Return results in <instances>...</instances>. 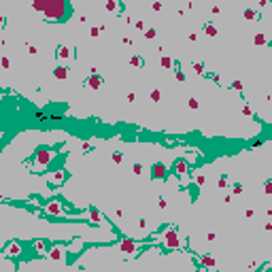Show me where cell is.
I'll return each instance as SVG.
<instances>
[{"mask_svg":"<svg viewBox=\"0 0 272 272\" xmlns=\"http://www.w3.org/2000/svg\"><path fill=\"white\" fill-rule=\"evenodd\" d=\"M34 11H41L47 21H66L72 13L70 2L66 0H47V2H32Z\"/></svg>","mask_w":272,"mask_h":272,"instance_id":"obj_1","label":"cell"},{"mask_svg":"<svg viewBox=\"0 0 272 272\" xmlns=\"http://www.w3.org/2000/svg\"><path fill=\"white\" fill-rule=\"evenodd\" d=\"M53 160H55V151L53 149H49V147L39 149L34 153V157H32V172H43V170H47V166Z\"/></svg>","mask_w":272,"mask_h":272,"instance_id":"obj_2","label":"cell"},{"mask_svg":"<svg viewBox=\"0 0 272 272\" xmlns=\"http://www.w3.org/2000/svg\"><path fill=\"white\" fill-rule=\"evenodd\" d=\"M162 242H164L166 249H185V247H187V242L179 236V232H177L175 227H166V230H164Z\"/></svg>","mask_w":272,"mask_h":272,"instance_id":"obj_3","label":"cell"},{"mask_svg":"<svg viewBox=\"0 0 272 272\" xmlns=\"http://www.w3.org/2000/svg\"><path fill=\"white\" fill-rule=\"evenodd\" d=\"M66 244H51V249H49V255L47 257H51V259H55V262H64V257H66Z\"/></svg>","mask_w":272,"mask_h":272,"instance_id":"obj_4","label":"cell"},{"mask_svg":"<svg viewBox=\"0 0 272 272\" xmlns=\"http://www.w3.org/2000/svg\"><path fill=\"white\" fill-rule=\"evenodd\" d=\"M47 181H49V185H53V187H60L62 183L66 181V172L60 168V170H51L49 175H47Z\"/></svg>","mask_w":272,"mask_h":272,"instance_id":"obj_5","label":"cell"},{"mask_svg":"<svg viewBox=\"0 0 272 272\" xmlns=\"http://www.w3.org/2000/svg\"><path fill=\"white\" fill-rule=\"evenodd\" d=\"M45 211H47V215H53V217H62V215H64V208H62V204H60L57 200L47 202V204H45Z\"/></svg>","mask_w":272,"mask_h":272,"instance_id":"obj_6","label":"cell"},{"mask_svg":"<svg viewBox=\"0 0 272 272\" xmlns=\"http://www.w3.org/2000/svg\"><path fill=\"white\" fill-rule=\"evenodd\" d=\"M2 255H6V257H17V255H21V244L19 242H9L4 249H2Z\"/></svg>","mask_w":272,"mask_h":272,"instance_id":"obj_7","label":"cell"},{"mask_svg":"<svg viewBox=\"0 0 272 272\" xmlns=\"http://www.w3.org/2000/svg\"><path fill=\"white\" fill-rule=\"evenodd\" d=\"M166 175H168V170H166V166L162 162H155L151 166V177L153 179H166Z\"/></svg>","mask_w":272,"mask_h":272,"instance_id":"obj_8","label":"cell"},{"mask_svg":"<svg viewBox=\"0 0 272 272\" xmlns=\"http://www.w3.org/2000/svg\"><path fill=\"white\" fill-rule=\"evenodd\" d=\"M72 49H68L66 45H60L57 47V51H55V57L60 60V62H68V60H72Z\"/></svg>","mask_w":272,"mask_h":272,"instance_id":"obj_9","label":"cell"},{"mask_svg":"<svg viewBox=\"0 0 272 272\" xmlns=\"http://www.w3.org/2000/svg\"><path fill=\"white\" fill-rule=\"evenodd\" d=\"M119 249H121L123 253H136V251H138V244H136L134 240L126 238V240H121V242H119Z\"/></svg>","mask_w":272,"mask_h":272,"instance_id":"obj_10","label":"cell"},{"mask_svg":"<svg viewBox=\"0 0 272 272\" xmlns=\"http://www.w3.org/2000/svg\"><path fill=\"white\" fill-rule=\"evenodd\" d=\"M172 170H175L179 177H185V175H187V170H189L187 160H177V162H175V166H172Z\"/></svg>","mask_w":272,"mask_h":272,"instance_id":"obj_11","label":"cell"},{"mask_svg":"<svg viewBox=\"0 0 272 272\" xmlns=\"http://www.w3.org/2000/svg\"><path fill=\"white\" fill-rule=\"evenodd\" d=\"M85 83L90 85L91 90H100V87H102V83H104V79H102L100 75H91V77L87 79V81H85Z\"/></svg>","mask_w":272,"mask_h":272,"instance_id":"obj_12","label":"cell"},{"mask_svg":"<svg viewBox=\"0 0 272 272\" xmlns=\"http://www.w3.org/2000/svg\"><path fill=\"white\" fill-rule=\"evenodd\" d=\"M32 247H34V251L39 253V255H49V249H47V244H45V240H34L32 242Z\"/></svg>","mask_w":272,"mask_h":272,"instance_id":"obj_13","label":"cell"},{"mask_svg":"<svg viewBox=\"0 0 272 272\" xmlns=\"http://www.w3.org/2000/svg\"><path fill=\"white\" fill-rule=\"evenodd\" d=\"M53 77H55L57 81H64V79H68V68H66L64 64H60V66L53 70Z\"/></svg>","mask_w":272,"mask_h":272,"instance_id":"obj_14","label":"cell"},{"mask_svg":"<svg viewBox=\"0 0 272 272\" xmlns=\"http://www.w3.org/2000/svg\"><path fill=\"white\" fill-rule=\"evenodd\" d=\"M104 9L111 13H119L121 11V2H104Z\"/></svg>","mask_w":272,"mask_h":272,"instance_id":"obj_15","label":"cell"},{"mask_svg":"<svg viewBox=\"0 0 272 272\" xmlns=\"http://www.w3.org/2000/svg\"><path fill=\"white\" fill-rule=\"evenodd\" d=\"M130 64H132V66H136V68H142V64H145V62H142V57H140V55H132Z\"/></svg>","mask_w":272,"mask_h":272,"instance_id":"obj_16","label":"cell"},{"mask_svg":"<svg viewBox=\"0 0 272 272\" xmlns=\"http://www.w3.org/2000/svg\"><path fill=\"white\" fill-rule=\"evenodd\" d=\"M204 32H206L208 36H217V28H215L213 24H206V26H204Z\"/></svg>","mask_w":272,"mask_h":272,"instance_id":"obj_17","label":"cell"},{"mask_svg":"<svg viewBox=\"0 0 272 272\" xmlns=\"http://www.w3.org/2000/svg\"><path fill=\"white\" fill-rule=\"evenodd\" d=\"M90 217H91V221H94V223H102V217H100V213H98V211H94V208H91V211H90Z\"/></svg>","mask_w":272,"mask_h":272,"instance_id":"obj_18","label":"cell"},{"mask_svg":"<svg viewBox=\"0 0 272 272\" xmlns=\"http://www.w3.org/2000/svg\"><path fill=\"white\" fill-rule=\"evenodd\" d=\"M244 17H247L249 21H253V19H257V13H255L253 9H244Z\"/></svg>","mask_w":272,"mask_h":272,"instance_id":"obj_19","label":"cell"},{"mask_svg":"<svg viewBox=\"0 0 272 272\" xmlns=\"http://www.w3.org/2000/svg\"><path fill=\"white\" fill-rule=\"evenodd\" d=\"M200 262H202V264H204V266H215V259H213V257H211V255H204V257H202V259H200Z\"/></svg>","mask_w":272,"mask_h":272,"instance_id":"obj_20","label":"cell"},{"mask_svg":"<svg viewBox=\"0 0 272 272\" xmlns=\"http://www.w3.org/2000/svg\"><path fill=\"white\" fill-rule=\"evenodd\" d=\"M160 64H162V66H164V68H170V66H172V64H175V62H172V60H170V57H166V55H164V57H162V62H160Z\"/></svg>","mask_w":272,"mask_h":272,"instance_id":"obj_21","label":"cell"},{"mask_svg":"<svg viewBox=\"0 0 272 272\" xmlns=\"http://www.w3.org/2000/svg\"><path fill=\"white\" fill-rule=\"evenodd\" d=\"M113 162H115V164H121V162H123V153L115 151V153H113Z\"/></svg>","mask_w":272,"mask_h":272,"instance_id":"obj_22","label":"cell"},{"mask_svg":"<svg viewBox=\"0 0 272 272\" xmlns=\"http://www.w3.org/2000/svg\"><path fill=\"white\" fill-rule=\"evenodd\" d=\"M255 45H266V36L264 34H255Z\"/></svg>","mask_w":272,"mask_h":272,"instance_id":"obj_23","label":"cell"},{"mask_svg":"<svg viewBox=\"0 0 272 272\" xmlns=\"http://www.w3.org/2000/svg\"><path fill=\"white\" fill-rule=\"evenodd\" d=\"M196 160H198V153H196V151H189V155H187V164H193Z\"/></svg>","mask_w":272,"mask_h":272,"instance_id":"obj_24","label":"cell"},{"mask_svg":"<svg viewBox=\"0 0 272 272\" xmlns=\"http://www.w3.org/2000/svg\"><path fill=\"white\" fill-rule=\"evenodd\" d=\"M160 98H162V94H160L157 90H153V91H151V100H153V102H160Z\"/></svg>","mask_w":272,"mask_h":272,"instance_id":"obj_25","label":"cell"},{"mask_svg":"<svg viewBox=\"0 0 272 272\" xmlns=\"http://www.w3.org/2000/svg\"><path fill=\"white\" fill-rule=\"evenodd\" d=\"M196 183L198 185H204V175L202 172H196Z\"/></svg>","mask_w":272,"mask_h":272,"instance_id":"obj_26","label":"cell"},{"mask_svg":"<svg viewBox=\"0 0 272 272\" xmlns=\"http://www.w3.org/2000/svg\"><path fill=\"white\" fill-rule=\"evenodd\" d=\"M187 104H189V108H198V100H196V98H189Z\"/></svg>","mask_w":272,"mask_h":272,"instance_id":"obj_27","label":"cell"},{"mask_svg":"<svg viewBox=\"0 0 272 272\" xmlns=\"http://www.w3.org/2000/svg\"><path fill=\"white\" fill-rule=\"evenodd\" d=\"M232 191H234V193H240V191H242V185H240V183H234V185H232Z\"/></svg>","mask_w":272,"mask_h":272,"instance_id":"obj_28","label":"cell"},{"mask_svg":"<svg viewBox=\"0 0 272 272\" xmlns=\"http://www.w3.org/2000/svg\"><path fill=\"white\" fill-rule=\"evenodd\" d=\"M264 191H266L268 196L272 193V181H266V185H264Z\"/></svg>","mask_w":272,"mask_h":272,"instance_id":"obj_29","label":"cell"},{"mask_svg":"<svg viewBox=\"0 0 272 272\" xmlns=\"http://www.w3.org/2000/svg\"><path fill=\"white\" fill-rule=\"evenodd\" d=\"M132 170H134V175H140V172H142V166H140V164H134Z\"/></svg>","mask_w":272,"mask_h":272,"instance_id":"obj_30","label":"cell"},{"mask_svg":"<svg viewBox=\"0 0 272 272\" xmlns=\"http://www.w3.org/2000/svg\"><path fill=\"white\" fill-rule=\"evenodd\" d=\"M153 36H155V30H153V28H151V30H147V32H145V39H153Z\"/></svg>","mask_w":272,"mask_h":272,"instance_id":"obj_31","label":"cell"},{"mask_svg":"<svg viewBox=\"0 0 272 272\" xmlns=\"http://www.w3.org/2000/svg\"><path fill=\"white\" fill-rule=\"evenodd\" d=\"M193 68H196V72H198V75H204V66H202V64H196Z\"/></svg>","mask_w":272,"mask_h":272,"instance_id":"obj_32","label":"cell"},{"mask_svg":"<svg viewBox=\"0 0 272 272\" xmlns=\"http://www.w3.org/2000/svg\"><path fill=\"white\" fill-rule=\"evenodd\" d=\"M244 217H247V219H253V217H255V213L249 208V211H244Z\"/></svg>","mask_w":272,"mask_h":272,"instance_id":"obj_33","label":"cell"},{"mask_svg":"<svg viewBox=\"0 0 272 272\" xmlns=\"http://www.w3.org/2000/svg\"><path fill=\"white\" fill-rule=\"evenodd\" d=\"M217 185H219V187H226V185H227V177H221V179H219V183H217Z\"/></svg>","mask_w":272,"mask_h":272,"instance_id":"obj_34","label":"cell"},{"mask_svg":"<svg viewBox=\"0 0 272 272\" xmlns=\"http://www.w3.org/2000/svg\"><path fill=\"white\" fill-rule=\"evenodd\" d=\"M232 87H234V90H242V83H240V81H234V83H232Z\"/></svg>","mask_w":272,"mask_h":272,"instance_id":"obj_35","label":"cell"},{"mask_svg":"<svg viewBox=\"0 0 272 272\" xmlns=\"http://www.w3.org/2000/svg\"><path fill=\"white\" fill-rule=\"evenodd\" d=\"M81 147H83V151H90V149H91V145H90V142H85V140L81 142Z\"/></svg>","mask_w":272,"mask_h":272,"instance_id":"obj_36","label":"cell"},{"mask_svg":"<svg viewBox=\"0 0 272 272\" xmlns=\"http://www.w3.org/2000/svg\"><path fill=\"white\" fill-rule=\"evenodd\" d=\"M100 30H102V28H91V36H98V34H100Z\"/></svg>","mask_w":272,"mask_h":272,"instance_id":"obj_37","label":"cell"},{"mask_svg":"<svg viewBox=\"0 0 272 272\" xmlns=\"http://www.w3.org/2000/svg\"><path fill=\"white\" fill-rule=\"evenodd\" d=\"M2 68H9V57H6V55L2 57Z\"/></svg>","mask_w":272,"mask_h":272,"instance_id":"obj_38","label":"cell"},{"mask_svg":"<svg viewBox=\"0 0 272 272\" xmlns=\"http://www.w3.org/2000/svg\"><path fill=\"white\" fill-rule=\"evenodd\" d=\"M138 227H140V230H145V227H147V221H145V219H140V221H138Z\"/></svg>","mask_w":272,"mask_h":272,"instance_id":"obj_39","label":"cell"}]
</instances>
